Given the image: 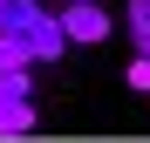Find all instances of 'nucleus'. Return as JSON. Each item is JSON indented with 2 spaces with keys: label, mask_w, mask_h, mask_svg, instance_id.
Listing matches in <instances>:
<instances>
[{
  "label": "nucleus",
  "mask_w": 150,
  "mask_h": 143,
  "mask_svg": "<svg viewBox=\"0 0 150 143\" xmlns=\"http://www.w3.org/2000/svg\"><path fill=\"white\" fill-rule=\"evenodd\" d=\"M62 34L68 41H82V48H96V41H109L116 27H109V14H103V0H62Z\"/></svg>",
  "instance_id": "7ed1b4c3"
},
{
  "label": "nucleus",
  "mask_w": 150,
  "mask_h": 143,
  "mask_svg": "<svg viewBox=\"0 0 150 143\" xmlns=\"http://www.w3.org/2000/svg\"><path fill=\"white\" fill-rule=\"evenodd\" d=\"M0 27L28 41V55H34V61H55L62 48H68V34H62V20H55V14L41 7V0H7V14H0Z\"/></svg>",
  "instance_id": "f257e3e1"
},
{
  "label": "nucleus",
  "mask_w": 150,
  "mask_h": 143,
  "mask_svg": "<svg viewBox=\"0 0 150 143\" xmlns=\"http://www.w3.org/2000/svg\"><path fill=\"white\" fill-rule=\"evenodd\" d=\"M34 130V82L28 68H14V75H0V136H28Z\"/></svg>",
  "instance_id": "f03ea898"
},
{
  "label": "nucleus",
  "mask_w": 150,
  "mask_h": 143,
  "mask_svg": "<svg viewBox=\"0 0 150 143\" xmlns=\"http://www.w3.org/2000/svg\"><path fill=\"white\" fill-rule=\"evenodd\" d=\"M0 14H7V0H0Z\"/></svg>",
  "instance_id": "423d86ee"
},
{
  "label": "nucleus",
  "mask_w": 150,
  "mask_h": 143,
  "mask_svg": "<svg viewBox=\"0 0 150 143\" xmlns=\"http://www.w3.org/2000/svg\"><path fill=\"white\" fill-rule=\"evenodd\" d=\"M123 82H130V89H137V95H150V55H137V61H130V68H123Z\"/></svg>",
  "instance_id": "39448f33"
},
{
  "label": "nucleus",
  "mask_w": 150,
  "mask_h": 143,
  "mask_svg": "<svg viewBox=\"0 0 150 143\" xmlns=\"http://www.w3.org/2000/svg\"><path fill=\"white\" fill-rule=\"evenodd\" d=\"M14 68H34V55H28V41H21V34L0 27V75H14Z\"/></svg>",
  "instance_id": "20e7f679"
}]
</instances>
